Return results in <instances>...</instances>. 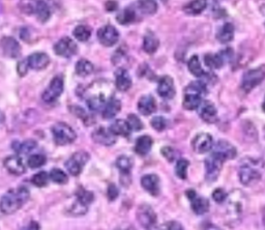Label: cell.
I'll use <instances>...</instances> for the list:
<instances>
[{
    "mask_svg": "<svg viewBox=\"0 0 265 230\" xmlns=\"http://www.w3.org/2000/svg\"><path fill=\"white\" fill-rule=\"evenodd\" d=\"M113 88L107 81H95L86 89V104L92 111H99L104 108L106 103L112 98Z\"/></svg>",
    "mask_w": 265,
    "mask_h": 230,
    "instance_id": "obj_1",
    "label": "cell"
},
{
    "mask_svg": "<svg viewBox=\"0 0 265 230\" xmlns=\"http://www.w3.org/2000/svg\"><path fill=\"white\" fill-rule=\"evenodd\" d=\"M29 195V191L25 187L8 190L0 199V212L4 215L15 214L27 202Z\"/></svg>",
    "mask_w": 265,
    "mask_h": 230,
    "instance_id": "obj_2",
    "label": "cell"
},
{
    "mask_svg": "<svg viewBox=\"0 0 265 230\" xmlns=\"http://www.w3.org/2000/svg\"><path fill=\"white\" fill-rule=\"evenodd\" d=\"M19 9L25 15H36L42 23L47 22L52 14L48 0H19Z\"/></svg>",
    "mask_w": 265,
    "mask_h": 230,
    "instance_id": "obj_3",
    "label": "cell"
},
{
    "mask_svg": "<svg viewBox=\"0 0 265 230\" xmlns=\"http://www.w3.org/2000/svg\"><path fill=\"white\" fill-rule=\"evenodd\" d=\"M205 84L203 82L194 81L186 88L182 106L187 110L198 109L202 103V96L205 94Z\"/></svg>",
    "mask_w": 265,
    "mask_h": 230,
    "instance_id": "obj_4",
    "label": "cell"
},
{
    "mask_svg": "<svg viewBox=\"0 0 265 230\" xmlns=\"http://www.w3.org/2000/svg\"><path fill=\"white\" fill-rule=\"evenodd\" d=\"M52 135L54 138V142L57 145H67L73 143L77 134L72 126L65 122H57L52 126Z\"/></svg>",
    "mask_w": 265,
    "mask_h": 230,
    "instance_id": "obj_5",
    "label": "cell"
},
{
    "mask_svg": "<svg viewBox=\"0 0 265 230\" xmlns=\"http://www.w3.org/2000/svg\"><path fill=\"white\" fill-rule=\"evenodd\" d=\"M227 161L221 154L212 152V155L205 160V178L210 182L214 181L223 168V164Z\"/></svg>",
    "mask_w": 265,
    "mask_h": 230,
    "instance_id": "obj_6",
    "label": "cell"
},
{
    "mask_svg": "<svg viewBox=\"0 0 265 230\" xmlns=\"http://www.w3.org/2000/svg\"><path fill=\"white\" fill-rule=\"evenodd\" d=\"M88 160H89V154L83 151H80L72 155V157L66 161L65 167L73 176H77L81 173L84 166L88 162Z\"/></svg>",
    "mask_w": 265,
    "mask_h": 230,
    "instance_id": "obj_7",
    "label": "cell"
},
{
    "mask_svg": "<svg viewBox=\"0 0 265 230\" xmlns=\"http://www.w3.org/2000/svg\"><path fill=\"white\" fill-rule=\"evenodd\" d=\"M265 78V71L262 67L255 68V70H250L245 73L243 80H241V88L246 93H250L252 89H254L257 85H259Z\"/></svg>",
    "mask_w": 265,
    "mask_h": 230,
    "instance_id": "obj_8",
    "label": "cell"
},
{
    "mask_svg": "<svg viewBox=\"0 0 265 230\" xmlns=\"http://www.w3.org/2000/svg\"><path fill=\"white\" fill-rule=\"evenodd\" d=\"M137 220L144 229L152 230L157 223V215L151 205L142 204L138 208Z\"/></svg>",
    "mask_w": 265,
    "mask_h": 230,
    "instance_id": "obj_9",
    "label": "cell"
},
{
    "mask_svg": "<svg viewBox=\"0 0 265 230\" xmlns=\"http://www.w3.org/2000/svg\"><path fill=\"white\" fill-rule=\"evenodd\" d=\"M63 79L60 76H56L51 80L49 86L43 93V101L46 103H52L56 101L63 93Z\"/></svg>",
    "mask_w": 265,
    "mask_h": 230,
    "instance_id": "obj_10",
    "label": "cell"
},
{
    "mask_svg": "<svg viewBox=\"0 0 265 230\" xmlns=\"http://www.w3.org/2000/svg\"><path fill=\"white\" fill-rule=\"evenodd\" d=\"M98 40L105 47H112L119 40L118 30L112 25L103 26L98 30Z\"/></svg>",
    "mask_w": 265,
    "mask_h": 230,
    "instance_id": "obj_11",
    "label": "cell"
},
{
    "mask_svg": "<svg viewBox=\"0 0 265 230\" xmlns=\"http://www.w3.org/2000/svg\"><path fill=\"white\" fill-rule=\"evenodd\" d=\"M78 51L77 44L70 38H62L57 42L54 46V52L56 55L70 58L74 56Z\"/></svg>",
    "mask_w": 265,
    "mask_h": 230,
    "instance_id": "obj_12",
    "label": "cell"
},
{
    "mask_svg": "<svg viewBox=\"0 0 265 230\" xmlns=\"http://www.w3.org/2000/svg\"><path fill=\"white\" fill-rule=\"evenodd\" d=\"M0 50L8 58H18L21 55V46L14 38L4 37L0 41Z\"/></svg>",
    "mask_w": 265,
    "mask_h": 230,
    "instance_id": "obj_13",
    "label": "cell"
},
{
    "mask_svg": "<svg viewBox=\"0 0 265 230\" xmlns=\"http://www.w3.org/2000/svg\"><path fill=\"white\" fill-rule=\"evenodd\" d=\"M186 195L188 196L189 200L192 204V210L196 215H204L205 213L209 212L210 210V202L204 197L198 196L197 193L194 190H188L186 192Z\"/></svg>",
    "mask_w": 265,
    "mask_h": 230,
    "instance_id": "obj_14",
    "label": "cell"
},
{
    "mask_svg": "<svg viewBox=\"0 0 265 230\" xmlns=\"http://www.w3.org/2000/svg\"><path fill=\"white\" fill-rule=\"evenodd\" d=\"M213 146L212 137L210 134L201 133L196 136L192 141V147L195 153L205 154L210 152Z\"/></svg>",
    "mask_w": 265,
    "mask_h": 230,
    "instance_id": "obj_15",
    "label": "cell"
},
{
    "mask_svg": "<svg viewBox=\"0 0 265 230\" xmlns=\"http://www.w3.org/2000/svg\"><path fill=\"white\" fill-rule=\"evenodd\" d=\"M239 179L245 186H250L252 183L257 182L261 178L260 172L253 168L250 164H245L239 169Z\"/></svg>",
    "mask_w": 265,
    "mask_h": 230,
    "instance_id": "obj_16",
    "label": "cell"
},
{
    "mask_svg": "<svg viewBox=\"0 0 265 230\" xmlns=\"http://www.w3.org/2000/svg\"><path fill=\"white\" fill-rule=\"evenodd\" d=\"M158 94L160 98L165 100H171L175 96V86L173 79L169 76H164L160 78L158 84Z\"/></svg>",
    "mask_w": 265,
    "mask_h": 230,
    "instance_id": "obj_17",
    "label": "cell"
},
{
    "mask_svg": "<svg viewBox=\"0 0 265 230\" xmlns=\"http://www.w3.org/2000/svg\"><path fill=\"white\" fill-rule=\"evenodd\" d=\"M92 139L95 142L104 145V146H111L116 142L115 135L110 131V129H106L104 126H100L91 135Z\"/></svg>",
    "mask_w": 265,
    "mask_h": 230,
    "instance_id": "obj_18",
    "label": "cell"
},
{
    "mask_svg": "<svg viewBox=\"0 0 265 230\" xmlns=\"http://www.w3.org/2000/svg\"><path fill=\"white\" fill-rule=\"evenodd\" d=\"M27 63L29 68L36 71H41L47 67L50 63V57L44 52H36L27 57Z\"/></svg>",
    "mask_w": 265,
    "mask_h": 230,
    "instance_id": "obj_19",
    "label": "cell"
},
{
    "mask_svg": "<svg viewBox=\"0 0 265 230\" xmlns=\"http://www.w3.org/2000/svg\"><path fill=\"white\" fill-rule=\"evenodd\" d=\"M4 167L11 174L22 175L25 173L26 168L24 163L20 157L18 156H9L4 160Z\"/></svg>",
    "mask_w": 265,
    "mask_h": 230,
    "instance_id": "obj_20",
    "label": "cell"
},
{
    "mask_svg": "<svg viewBox=\"0 0 265 230\" xmlns=\"http://www.w3.org/2000/svg\"><path fill=\"white\" fill-rule=\"evenodd\" d=\"M141 185L143 189L153 196H158L159 194V178L156 174H147L141 178Z\"/></svg>",
    "mask_w": 265,
    "mask_h": 230,
    "instance_id": "obj_21",
    "label": "cell"
},
{
    "mask_svg": "<svg viewBox=\"0 0 265 230\" xmlns=\"http://www.w3.org/2000/svg\"><path fill=\"white\" fill-rule=\"evenodd\" d=\"M200 117L207 123H213L216 120V109L212 102L205 101L199 106Z\"/></svg>",
    "mask_w": 265,
    "mask_h": 230,
    "instance_id": "obj_22",
    "label": "cell"
},
{
    "mask_svg": "<svg viewBox=\"0 0 265 230\" xmlns=\"http://www.w3.org/2000/svg\"><path fill=\"white\" fill-rule=\"evenodd\" d=\"M115 85H116L117 89L120 91H126L129 90L132 86V78L129 74V72L123 67L118 68L115 73Z\"/></svg>",
    "mask_w": 265,
    "mask_h": 230,
    "instance_id": "obj_23",
    "label": "cell"
},
{
    "mask_svg": "<svg viewBox=\"0 0 265 230\" xmlns=\"http://www.w3.org/2000/svg\"><path fill=\"white\" fill-rule=\"evenodd\" d=\"M138 110L144 115V116H148L152 115L157 110V103L153 96H143L140 98L139 102H138Z\"/></svg>",
    "mask_w": 265,
    "mask_h": 230,
    "instance_id": "obj_24",
    "label": "cell"
},
{
    "mask_svg": "<svg viewBox=\"0 0 265 230\" xmlns=\"http://www.w3.org/2000/svg\"><path fill=\"white\" fill-rule=\"evenodd\" d=\"M120 109H121L120 101L115 98H111L103 108L102 111L103 117L105 119H111L114 116H116V114L120 111Z\"/></svg>",
    "mask_w": 265,
    "mask_h": 230,
    "instance_id": "obj_25",
    "label": "cell"
},
{
    "mask_svg": "<svg viewBox=\"0 0 265 230\" xmlns=\"http://www.w3.org/2000/svg\"><path fill=\"white\" fill-rule=\"evenodd\" d=\"M213 151L218 154H221L226 160L234 159L236 157V148L232 144H230L229 142L225 140L218 141L215 144Z\"/></svg>",
    "mask_w": 265,
    "mask_h": 230,
    "instance_id": "obj_26",
    "label": "cell"
},
{
    "mask_svg": "<svg viewBox=\"0 0 265 230\" xmlns=\"http://www.w3.org/2000/svg\"><path fill=\"white\" fill-rule=\"evenodd\" d=\"M153 144H154V141L152 139V137H149L147 135L141 136L138 138L136 141L135 152L139 156H145L151 152Z\"/></svg>",
    "mask_w": 265,
    "mask_h": 230,
    "instance_id": "obj_27",
    "label": "cell"
},
{
    "mask_svg": "<svg viewBox=\"0 0 265 230\" xmlns=\"http://www.w3.org/2000/svg\"><path fill=\"white\" fill-rule=\"evenodd\" d=\"M109 129L115 136H122V137H128L132 131L129 122L124 119L115 120L110 125Z\"/></svg>",
    "mask_w": 265,
    "mask_h": 230,
    "instance_id": "obj_28",
    "label": "cell"
},
{
    "mask_svg": "<svg viewBox=\"0 0 265 230\" xmlns=\"http://www.w3.org/2000/svg\"><path fill=\"white\" fill-rule=\"evenodd\" d=\"M207 0H192L186 6L183 7L184 13L190 16H197L201 14L206 8Z\"/></svg>",
    "mask_w": 265,
    "mask_h": 230,
    "instance_id": "obj_29",
    "label": "cell"
},
{
    "mask_svg": "<svg viewBox=\"0 0 265 230\" xmlns=\"http://www.w3.org/2000/svg\"><path fill=\"white\" fill-rule=\"evenodd\" d=\"M226 52H221L216 54H207L204 57V61L206 66H209L211 68H220L225 62V55Z\"/></svg>",
    "mask_w": 265,
    "mask_h": 230,
    "instance_id": "obj_30",
    "label": "cell"
},
{
    "mask_svg": "<svg viewBox=\"0 0 265 230\" xmlns=\"http://www.w3.org/2000/svg\"><path fill=\"white\" fill-rule=\"evenodd\" d=\"M159 46V39L154 33L148 32L143 39V50L148 54H154L155 52H157Z\"/></svg>",
    "mask_w": 265,
    "mask_h": 230,
    "instance_id": "obj_31",
    "label": "cell"
},
{
    "mask_svg": "<svg viewBox=\"0 0 265 230\" xmlns=\"http://www.w3.org/2000/svg\"><path fill=\"white\" fill-rule=\"evenodd\" d=\"M234 37V26L231 23H226L222 26V28L218 30L217 40L222 44H227L231 42Z\"/></svg>",
    "mask_w": 265,
    "mask_h": 230,
    "instance_id": "obj_32",
    "label": "cell"
},
{
    "mask_svg": "<svg viewBox=\"0 0 265 230\" xmlns=\"http://www.w3.org/2000/svg\"><path fill=\"white\" fill-rule=\"evenodd\" d=\"M136 19H137L136 11L132 7L124 8L116 17L117 22L120 23L121 25H130L136 21Z\"/></svg>",
    "mask_w": 265,
    "mask_h": 230,
    "instance_id": "obj_33",
    "label": "cell"
},
{
    "mask_svg": "<svg viewBox=\"0 0 265 230\" xmlns=\"http://www.w3.org/2000/svg\"><path fill=\"white\" fill-rule=\"evenodd\" d=\"M137 6L145 15H154L158 10V2L156 0H138Z\"/></svg>",
    "mask_w": 265,
    "mask_h": 230,
    "instance_id": "obj_34",
    "label": "cell"
},
{
    "mask_svg": "<svg viewBox=\"0 0 265 230\" xmlns=\"http://www.w3.org/2000/svg\"><path fill=\"white\" fill-rule=\"evenodd\" d=\"M95 70V66L87 59H80L76 63V73L80 77H87Z\"/></svg>",
    "mask_w": 265,
    "mask_h": 230,
    "instance_id": "obj_35",
    "label": "cell"
},
{
    "mask_svg": "<svg viewBox=\"0 0 265 230\" xmlns=\"http://www.w3.org/2000/svg\"><path fill=\"white\" fill-rule=\"evenodd\" d=\"M115 165H116V167L119 169L121 173L125 175V174H130V172L134 165V162L130 157L121 156L116 160V163H115Z\"/></svg>",
    "mask_w": 265,
    "mask_h": 230,
    "instance_id": "obj_36",
    "label": "cell"
},
{
    "mask_svg": "<svg viewBox=\"0 0 265 230\" xmlns=\"http://www.w3.org/2000/svg\"><path fill=\"white\" fill-rule=\"evenodd\" d=\"M37 145H38V143L36 141L30 139V140H26L24 142H21V143L20 142H15L13 144V147H14V149L18 154L26 155V154L30 153L31 151H33V149L37 147Z\"/></svg>",
    "mask_w": 265,
    "mask_h": 230,
    "instance_id": "obj_37",
    "label": "cell"
},
{
    "mask_svg": "<svg viewBox=\"0 0 265 230\" xmlns=\"http://www.w3.org/2000/svg\"><path fill=\"white\" fill-rule=\"evenodd\" d=\"M188 66H189V71L195 77H202L205 74L201 64H200L199 57L197 55H194L191 57V59L189 60V63H188Z\"/></svg>",
    "mask_w": 265,
    "mask_h": 230,
    "instance_id": "obj_38",
    "label": "cell"
},
{
    "mask_svg": "<svg viewBox=\"0 0 265 230\" xmlns=\"http://www.w3.org/2000/svg\"><path fill=\"white\" fill-rule=\"evenodd\" d=\"M76 200L83 205L88 206L92 201H94V194L90 191L85 190L84 188L80 187L76 192Z\"/></svg>",
    "mask_w": 265,
    "mask_h": 230,
    "instance_id": "obj_39",
    "label": "cell"
},
{
    "mask_svg": "<svg viewBox=\"0 0 265 230\" xmlns=\"http://www.w3.org/2000/svg\"><path fill=\"white\" fill-rule=\"evenodd\" d=\"M73 33H74V37L76 38V40L83 43V42H87L90 39L91 29H90V27H88L86 25H79L74 29Z\"/></svg>",
    "mask_w": 265,
    "mask_h": 230,
    "instance_id": "obj_40",
    "label": "cell"
},
{
    "mask_svg": "<svg viewBox=\"0 0 265 230\" xmlns=\"http://www.w3.org/2000/svg\"><path fill=\"white\" fill-rule=\"evenodd\" d=\"M50 179L54 181L55 183H58V185H65V183L68 181V177L66 173L58 168L52 169L50 172Z\"/></svg>",
    "mask_w": 265,
    "mask_h": 230,
    "instance_id": "obj_41",
    "label": "cell"
},
{
    "mask_svg": "<svg viewBox=\"0 0 265 230\" xmlns=\"http://www.w3.org/2000/svg\"><path fill=\"white\" fill-rule=\"evenodd\" d=\"M189 161L186 159H180L177 161L175 166V173L180 179H186L188 175V168H189Z\"/></svg>",
    "mask_w": 265,
    "mask_h": 230,
    "instance_id": "obj_42",
    "label": "cell"
},
{
    "mask_svg": "<svg viewBox=\"0 0 265 230\" xmlns=\"http://www.w3.org/2000/svg\"><path fill=\"white\" fill-rule=\"evenodd\" d=\"M50 175L47 173V172L45 171H41L39 173L34 174L31 178V182L33 183L36 187H40L43 188L45 186L48 185V181H49Z\"/></svg>",
    "mask_w": 265,
    "mask_h": 230,
    "instance_id": "obj_43",
    "label": "cell"
},
{
    "mask_svg": "<svg viewBox=\"0 0 265 230\" xmlns=\"http://www.w3.org/2000/svg\"><path fill=\"white\" fill-rule=\"evenodd\" d=\"M46 162H47V159H46V157L44 155H40V154L30 156L28 161H27L28 166L32 169H37V168L44 166Z\"/></svg>",
    "mask_w": 265,
    "mask_h": 230,
    "instance_id": "obj_44",
    "label": "cell"
},
{
    "mask_svg": "<svg viewBox=\"0 0 265 230\" xmlns=\"http://www.w3.org/2000/svg\"><path fill=\"white\" fill-rule=\"evenodd\" d=\"M126 121L129 122L131 129L133 131H140L143 129V123H142L141 119L135 114H130Z\"/></svg>",
    "mask_w": 265,
    "mask_h": 230,
    "instance_id": "obj_45",
    "label": "cell"
},
{
    "mask_svg": "<svg viewBox=\"0 0 265 230\" xmlns=\"http://www.w3.org/2000/svg\"><path fill=\"white\" fill-rule=\"evenodd\" d=\"M88 212V206L83 205L82 203L78 202L77 200L74 202V204L71 206L70 213L73 216H83Z\"/></svg>",
    "mask_w": 265,
    "mask_h": 230,
    "instance_id": "obj_46",
    "label": "cell"
},
{
    "mask_svg": "<svg viewBox=\"0 0 265 230\" xmlns=\"http://www.w3.org/2000/svg\"><path fill=\"white\" fill-rule=\"evenodd\" d=\"M152 126L159 132H162L166 129L167 126V120L162 116H156L152 119Z\"/></svg>",
    "mask_w": 265,
    "mask_h": 230,
    "instance_id": "obj_47",
    "label": "cell"
},
{
    "mask_svg": "<svg viewBox=\"0 0 265 230\" xmlns=\"http://www.w3.org/2000/svg\"><path fill=\"white\" fill-rule=\"evenodd\" d=\"M227 194L226 192L223 190V189H215L213 192H212V198L215 202L217 203H222L224 202L226 199H227Z\"/></svg>",
    "mask_w": 265,
    "mask_h": 230,
    "instance_id": "obj_48",
    "label": "cell"
},
{
    "mask_svg": "<svg viewBox=\"0 0 265 230\" xmlns=\"http://www.w3.org/2000/svg\"><path fill=\"white\" fill-rule=\"evenodd\" d=\"M162 155L169 161V162H173L174 159H175V152L174 149L170 147V146H165L162 148V151H160Z\"/></svg>",
    "mask_w": 265,
    "mask_h": 230,
    "instance_id": "obj_49",
    "label": "cell"
},
{
    "mask_svg": "<svg viewBox=\"0 0 265 230\" xmlns=\"http://www.w3.org/2000/svg\"><path fill=\"white\" fill-rule=\"evenodd\" d=\"M118 195H119V190L118 188L114 185V183H112V185H110L108 187V191H107V196L109 198V200L113 201L116 199L118 197Z\"/></svg>",
    "mask_w": 265,
    "mask_h": 230,
    "instance_id": "obj_50",
    "label": "cell"
},
{
    "mask_svg": "<svg viewBox=\"0 0 265 230\" xmlns=\"http://www.w3.org/2000/svg\"><path fill=\"white\" fill-rule=\"evenodd\" d=\"M73 112H74V114L76 115L77 117L82 118L83 121L85 122V124H88L87 122H89V120H88L89 116H88V114H86V112L83 109H81L80 107H74Z\"/></svg>",
    "mask_w": 265,
    "mask_h": 230,
    "instance_id": "obj_51",
    "label": "cell"
},
{
    "mask_svg": "<svg viewBox=\"0 0 265 230\" xmlns=\"http://www.w3.org/2000/svg\"><path fill=\"white\" fill-rule=\"evenodd\" d=\"M28 70H29V65H28L26 59H25V60H22V61H20V62L18 63L17 71H18V73H19L20 76H24V75H26L27 72H28Z\"/></svg>",
    "mask_w": 265,
    "mask_h": 230,
    "instance_id": "obj_52",
    "label": "cell"
},
{
    "mask_svg": "<svg viewBox=\"0 0 265 230\" xmlns=\"http://www.w3.org/2000/svg\"><path fill=\"white\" fill-rule=\"evenodd\" d=\"M167 230H183V227L180 223L176 221H172L167 224Z\"/></svg>",
    "mask_w": 265,
    "mask_h": 230,
    "instance_id": "obj_53",
    "label": "cell"
},
{
    "mask_svg": "<svg viewBox=\"0 0 265 230\" xmlns=\"http://www.w3.org/2000/svg\"><path fill=\"white\" fill-rule=\"evenodd\" d=\"M40 229H41L40 224L38 222H36V221H32V222H30L28 224V226H27V228L25 230H40Z\"/></svg>",
    "mask_w": 265,
    "mask_h": 230,
    "instance_id": "obj_54",
    "label": "cell"
},
{
    "mask_svg": "<svg viewBox=\"0 0 265 230\" xmlns=\"http://www.w3.org/2000/svg\"><path fill=\"white\" fill-rule=\"evenodd\" d=\"M115 230H135V229L131 225H123V226H120V227L116 228Z\"/></svg>",
    "mask_w": 265,
    "mask_h": 230,
    "instance_id": "obj_55",
    "label": "cell"
},
{
    "mask_svg": "<svg viewBox=\"0 0 265 230\" xmlns=\"http://www.w3.org/2000/svg\"><path fill=\"white\" fill-rule=\"evenodd\" d=\"M203 230H222V229L218 228L217 226H214L212 224H210V225H207Z\"/></svg>",
    "mask_w": 265,
    "mask_h": 230,
    "instance_id": "obj_56",
    "label": "cell"
},
{
    "mask_svg": "<svg viewBox=\"0 0 265 230\" xmlns=\"http://www.w3.org/2000/svg\"><path fill=\"white\" fill-rule=\"evenodd\" d=\"M262 109H263V111L265 112V101H264V103H263V105H262Z\"/></svg>",
    "mask_w": 265,
    "mask_h": 230,
    "instance_id": "obj_57",
    "label": "cell"
}]
</instances>
